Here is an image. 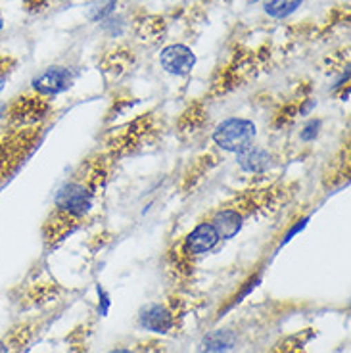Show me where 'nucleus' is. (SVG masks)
<instances>
[{"instance_id": "nucleus-14", "label": "nucleus", "mask_w": 351, "mask_h": 353, "mask_svg": "<svg viewBox=\"0 0 351 353\" xmlns=\"http://www.w3.org/2000/svg\"><path fill=\"white\" fill-rule=\"evenodd\" d=\"M110 353H134V352H131V350H125V347H117V350H112Z\"/></svg>"}, {"instance_id": "nucleus-6", "label": "nucleus", "mask_w": 351, "mask_h": 353, "mask_svg": "<svg viewBox=\"0 0 351 353\" xmlns=\"http://www.w3.org/2000/svg\"><path fill=\"white\" fill-rule=\"evenodd\" d=\"M219 234L211 223H202L185 239V252L188 256H203L219 242Z\"/></svg>"}, {"instance_id": "nucleus-9", "label": "nucleus", "mask_w": 351, "mask_h": 353, "mask_svg": "<svg viewBox=\"0 0 351 353\" xmlns=\"http://www.w3.org/2000/svg\"><path fill=\"white\" fill-rule=\"evenodd\" d=\"M242 221H244V217L238 210H223L213 217L211 225L217 230L219 239H232L242 229Z\"/></svg>"}, {"instance_id": "nucleus-2", "label": "nucleus", "mask_w": 351, "mask_h": 353, "mask_svg": "<svg viewBox=\"0 0 351 353\" xmlns=\"http://www.w3.org/2000/svg\"><path fill=\"white\" fill-rule=\"evenodd\" d=\"M255 139V125L250 119L242 117H230L227 121H223L215 127L213 131V142L225 152H238L246 150L248 146H252Z\"/></svg>"}, {"instance_id": "nucleus-10", "label": "nucleus", "mask_w": 351, "mask_h": 353, "mask_svg": "<svg viewBox=\"0 0 351 353\" xmlns=\"http://www.w3.org/2000/svg\"><path fill=\"white\" fill-rule=\"evenodd\" d=\"M303 0H265L263 10L267 16L274 19H284L292 16L301 6Z\"/></svg>"}, {"instance_id": "nucleus-13", "label": "nucleus", "mask_w": 351, "mask_h": 353, "mask_svg": "<svg viewBox=\"0 0 351 353\" xmlns=\"http://www.w3.org/2000/svg\"><path fill=\"white\" fill-rule=\"evenodd\" d=\"M305 223H308V219H301V221H298V223H296V225H294V227H292V229H290L288 234H286V236H284V240H282V244H286V242H288V240L292 239V236H294V234H296V232H299V230H303V227H305Z\"/></svg>"}, {"instance_id": "nucleus-1", "label": "nucleus", "mask_w": 351, "mask_h": 353, "mask_svg": "<svg viewBox=\"0 0 351 353\" xmlns=\"http://www.w3.org/2000/svg\"><path fill=\"white\" fill-rule=\"evenodd\" d=\"M92 202H94L92 186L79 183V181L66 183L56 194V210L68 221L87 215L92 208Z\"/></svg>"}, {"instance_id": "nucleus-12", "label": "nucleus", "mask_w": 351, "mask_h": 353, "mask_svg": "<svg viewBox=\"0 0 351 353\" xmlns=\"http://www.w3.org/2000/svg\"><path fill=\"white\" fill-rule=\"evenodd\" d=\"M319 131H321V121H315V119H313V121H309V123L303 127V131L299 132V137H301V141L311 142L315 141Z\"/></svg>"}, {"instance_id": "nucleus-8", "label": "nucleus", "mask_w": 351, "mask_h": 353, "mask_svg": "<svg viewBox=\"0 0 351 353\" xmlns=\"http://www.w3.org/2000/svg\"><path fill=\"white\" fill-rule=\"evenodd\" d=\"M238 165L246 173H265L271 168V154L257 146H248L246 150L238 152Z\"/></svg>"}, {"instance_id": "nucleus-4", "label": "nucleus", "mask_w": 351, "mask_h": 353, "mask_svg": "<svg viewBox=\"0 0 351 353\" xmlns=\"http://www.w3.org/2000/svg\"><path fill=\"white\" fill-rule=\"evenodd\" d=\"M73 83V75L66 68H50L33 79V88L43 97H56L68 90Z\"/></svg>"}, {"instance_id": "nucleus-7", "label": "nucleus", "mask_w": 351, "mask_h": 353, "mask_svg": "<svg viewBox=\"0 0 351 353\" xmlns=\"http://www.w3.org/2000/svg\"><path fill=\"white\" fill-rule=\"evenodd\" d=\"M238 336L230 328H219L205 334L200 342V353H228L237 345Z\"/></svg>"}, {"instance_id": "nucleus-11", "label": "nucleus", "mask_w": 351, "mask_h": 353, "mask_svg": "<svg viewBox=\"0 0 351 353\" xmlns=\"http://www.w3.org/2000/svg\"><path fill=\"white\" fill-rule=\"evenodd\" d=\"M115 2H117V0H102V4L98 2L97 8H94V12L90 14V18L97 19V21H98V19H104L106 16H110V14L114 12Z\"/></svg>"}, {"instance_id": "nucleus-15", "label": "nucleus", "mask_w": 351, "mask_h": 353, "mask_svg": "<svg viewBox=\"0 0 351 353\" xmlns=\"http://www.w3.org/2000/svg\"><path fill=\"white\" fill-rule=\"evenodd\" d=\"M0 353H8V345L4 344L2 340H0Z\"/></svg>"}, {"instance_id": "nucleus-5", "label": "nucleus", "mask_w": 351, "mask_h": 353, "mask_svg": "<svg viewBox=\"0 0 351 353\" xmlns=\"http://www.w3.org/2000/svg\"><path fill=\"white\" fill-rule=\"evenodd\" d=\"M139 323H141V327L144 330L156 332V334H167L175 327V317H173V313L166 305L150 303V305L141 309Z\"/></svg>"}, {"instance_id": "nucleus-3", "label": "nucleus", "mask_w": 351, "mask_h": 353, "mask_svg": "<svg viewBox=\"0 0 351 353\" xmlns=\"http://www.w3.org/2000/svg\"><path fill=\"white\" fill-rule=\"evenodd\" d=\"M159 63L167 73L185 77L188 73H192L194 65H196V56L185 44H169L159 54Z\"/></svg>"}, {"instance_id": "nucleus-16", "label": "nucleus", "mask_w": 351, "mask_h": 353, "mask_svg": "<svg viewBox=\"0 0 351 353\" xmlns=\"http://www.w3.org/2000/svg\"><path fill=\"white\" fill-rule=\"evenodd\" d=\"M2 26H4V19H2V14H0V29H2Z\"/></svg>"}]
</instances>
